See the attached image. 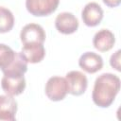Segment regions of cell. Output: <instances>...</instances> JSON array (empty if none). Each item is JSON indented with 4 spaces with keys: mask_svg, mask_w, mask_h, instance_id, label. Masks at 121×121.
<instances>
[{
    "mask_svg": "<svg viewBox=\"0 0 121 121\" xmlns=\"http://www.w3.org/2000/svg\"><path fill=\"white\" fill-rule=\"evenodd\" d=\"M120 90V78L112 73H104L95 78L92 99L100 108L110 107Z\"/></svg>",
    "mask_w": 121,
    "mask_h": 121,
    "instance_id": "6da1fadb",
    "label": "cell"
},
{
    "mask_svg": "<svg viewBox=\"0 0 121 121\" xmlns=\"http://www.w3.org/2000/svg\"><path fill=\"white\" fill-rule=\"evenodd\" d=\"M68 94V84L65 78L51 77L45 84V95L52 101H60Z\"/></svg>",
    "mask_w": 121,
    "mask_h": 121,
    "instance_id": "7a4b0ae2",
    "label": "cell"
},
{
    "mask_svg": "<svg viewBox=\"0 0 121 121\" xmlns=\"http://www.w3.org/2000/svg\"><path fill=\"white\" fill-rule=\"evenodd\" d=\"M60 4V0H26L27 11L37 17L48 16L53 13Z\"/></svg>",
    "mask_w": 121,
    "mask_h": 121,
    "instance_id": "3957f363",
    "label": "cell"
},
{
    "mask_svg": "<svg viewBox=\"0 0 121 121\" xmlns=\"http://www.w3.org/2000/svg\"><path fill=\"white\" fill-rule=\"evenodd\" d=\"M65 79L68 84V93L73 95H80L84 94L88 87L87 77L80 71L73 70L68 72Z\"/></svg>",
    "mask_w": 121,
    "mask_h": 121,
    "instance_id": "277c9868",
    "label": "cell"
},
{
    "mask_svg": "<svg viewBox=\"0 0 121 121\" xmlns=\"http://www.w3.org/2000/svg\"><path fill=\"white\" fill-rule=\"evenodd\" d=\"M3 91L11 96L21 95L26 89V79L24 76L4 75L1 80Z\"/></svg>",
    "mask_w": 121,
    "mask_h": 121,
    "instance_id": "5b68a950",
    "label": "cell"
},
{
    "mask_svg": "<svg viewBox=\"0 0 121 121\" xmlns=\"http://www.w3.org/2000/svg\"><path fill=\"white\" fill-rule=\"evenodd\" d=\"M20 39L23 44L32 43H43L45 41V32L43 28L38 24H27L22 28Z\"/></svg>",
    "mask_w": 121,
    "mask_h": 121,
    "instance_id": "8992f818",
    "label": "cell"
},
{
    "mask_svg": "<svg viewBox=\"0 0 121 121\" xmlns=\"http://www.w3.org/2000/svg\"><path fill=\"white\" fill-rule=\"evenodd\" d=\"M55 26L57 30L62 34H72L78 28V20L73 13L64 11L58 14L56 17Z\"/></svg>",
    "mask_w": 121,
    "mask_h": 121,
    "instance_id": "52a82bcc",
    "label": "cell"
},
{
    "mask_svg": "<svg viewBox=\"0 0 121 121\" xmlns=\"http://www.w3.org/2000/svg\"><path fill=\"white\" fill-rule=\"evenodd\" d=\"M81 18L87 26H96L103 19V9L97 3L90 2L84 6Z\"/></svg>",
    "mask_w": 121,
    "mask_h": 121,
    "instance_id": "ba28073f",
    "label": "cell"
},
{
    "mask_svg": "<svg viewBox=\"0 0 121 121\" xmlns=\"http://www.w3.org/2000/svg\"><path fill=\"white\" fill-rule=\"evenodd\" d=\"M79 67L89 74L98 72L103 67V59L95 52H85L78 60Z\"/></svg>",
    "mask_w": 121,
    "mask_h": 121,
    "instance_id": "9c48e42d",
    "label": "cell"
},
{
    "mask_svg": "<svg viewBox=\"0 0 121 121\" xmlns=\"http://www.w3.org/2000/svg\"><path fill=\"white\" fill-rule=\"evenodd\" d=\"M115 43V37L114 34L106 28H102L98 30L94 38H93V44L95 49L100 52H107L111 50Z\"/></svg>",
    "mask_w": 121,
    "mask_h": 121,
    "instance_id": "30bf717a",
    "label": "cell"
},
{
    "mask_svg": "<svg viewBox=\"0 0 121 121\" xmlns=\"http://www.w3.org/2000/svg\"><path fill=\"white\" fill-rule=\"evenodd\" d=\"M17 102L9 95H0V121H14L16 119Z\"/></svg>",
    "mask_w": 121,
    "mask_h": 121,
    "instance_id": "8fae6325",
    "label": "cell"
},
{
    "mask_svg": "<svg viewBox=\"0 0 121 121\" xmlns=\"http://www.w3.org/2000/svg\"><path fill=\"white\" fill-rule=\"evenodd\" d=\"M22 54L27 62L38 63L41 62L45 56V49L43 43H32L23 44Z\"/></svg>",
    "mask_w": 121,
    "mask_h": 121,
    "instance_id": "7c38bea8",
    "label": "cell"
},
{
    "mask_svg": "<svg viewBox=\"0 0 121 121\" xmlns=\"http://www.w3.org/2000/svg\"><path fill=\"white\" fill-rule=\"evenodd\" d=\"M27 61L25 59L22 52H16V56L13 61L2 71L4 75H14V76H24L27 71Z\"/></svg>",
    "mask_w": 121,
    "mask_h": 121,
    "instance_id": "4fadbf2b",
    "label": "cell"
},
{
    "mask_svg": "<svg viewBox=\"0 0 121 121\" xmlns=\"http://www.w3.org/2000/svg\"><path fill=\"white\" fill-rule=\"evenodd\" d=\"M14 26V16L7 8L0 7V33H7Z\"/></svg>",
    "mask_w": 121,
    "mask_h": 121,
    "instance_id": "5bb4252c",
    "label": "cell"
},
{
    "mask_svg": "<svg viewBox=\"0 0 121 121\" xmlns=\"http://www.w3.org/2000/svg\"><path fill=\"white\" fill-rule=\"evenodd\" d=\"M16 52L9 45L0 43V69L4 71L14 60Z\"/></svg>",
    "mask_w": 121,
    "mask_h": 121,
    "instance_id": "9a60e30c",
    "label": "cell"
},
{
    "mask_svg": "<svg viewBox=\"0 0 121 121\" xmlns=\"http://www.w3.org/2000/svg\"><path fill=\"white\" fill-rule=\"evenodd\" d=\"M110 64L112 68H114L117 71H121L120 69V50H117L115 53H113L111 56L110 59Z\"/></svg>",
    "mask_w": 121,
    "mask_h": 121,
    "instance_id": "2e32d148",
    "label": "cell"
},
{
    "mask_svg": "<svg viewBox=\"0 0 121 121\" xmlns=\"http://www.w3.org/2000/svg\"><path fill=\"white\" fill-rule=\"evenodd\" d=\"M103 3L109 7V8H115V7H118L121 3V0H102Z\"/></svg>",
    "mask_w": 121,
    "mask_h": 121,
    "instance_id": "e0dca14e",
    "label": "cell"
}]
</instances>
